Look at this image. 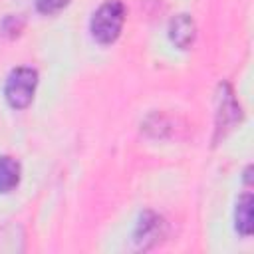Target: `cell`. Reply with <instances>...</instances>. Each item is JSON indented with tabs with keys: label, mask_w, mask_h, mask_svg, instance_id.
<instances>
[{
	"label": "cell",
	"mask_w": 254,
	"mask_h": 254,
	"mask_svg": "<svg viewBox=\"0 0 254 254\" xmlns=\"http://www.w3.org/2000/svg\"><path fill=\"white\" fill-rule=\"evenodd\" d=\"M125 16H127V8L123 0H105L91 14V20H89L91 38L101 46L113 44L121 36Z\"/></svg>",
	"instance_id": "cell-1"
},
{
	"label": "cell",
	"mask_w": 254,
	"mask_h": 254,
	"mask_svg": "<svg viewBox=\"0 0 254 254\" xmlns=\"http://www.w3.org/2000/svg\"><path fill=\"white\" fill-rule=\"evenodd\" d=\"M36 87H38V71L34 67L30 65L14 67L4 83V99L16 111L26 109L34 101Z\"/></svg>",
	"instance_id": "cell-2"
},
{
	"label": "cell",
	"mask_w": 254,
	"mask_h": 254,
	"mask_svg": "<svg viewBox=\"0 0 254 254\" xmlns=\"http://www.w3.org/2000/svg\"><path fill=\"white\" fill-rule=\"evenodd\" d=\"M218 107H216V123H214V143L224 139L230 129H234L242 121L240 103L234 97V91L228 83L218 85Z\"/></svg>",
	"instance_id": "cell-3"
},
{
	"label": "cell",
	"mask_w": 254,
	"mask_h": 254,
	"mask_svg": "<svg viewBox=\"0 0 254 254\" xmlns=\"http://www.w3.org/2000/svg\"><path fill=\"white\" fill-rule=\"evenodd\" d=\"M165 236V222L163 218L153 212V210H145L133 230V242L139 250H149L153 246H157L161 242V238Z\"/></svg>",
	"instance_id": "cell-4"
},
{
	"label": "cell",
	"mask_w": 254,
	"mask_h": 254,
	"mask_svg": "<svg viewBox=\"0 0 254 254\" xmlns=\"http://www.w3.org/2000/svg\"><path fill=\"white\" fill-rule=\"evenodd\" d=\"M196 36V26L194 20L189 14H177L169 22V40L179 48V50H189L194 42Z\"/></svg>",
	"instance_id": "cell-5"
},
{
	"label": "cell",
	"mask_w": 254,
	"mask_h": 254,
	"mask_svg": "<svg viewBox=\"0 0 254 254\" xmlns=\"http://www.w3.org/2000/svg\"><path fill=\"white\" fill-rule=\"evenodd\" d=\"M234 226L240 236L248 238L254 230V198L250 192L240 194L234 208Z\"/></svg>",
	"instance_id": "cell-6"
},
{
	"label": "cell",
	"mask_w": 254,
	"mask_h": 254,
	"mask_svg": "<svg viewBox=\"0 0 254 254\" xmlns=\"http://www.w3.org/2000/svg\"><path fill=\"white\" fill-rule=\"evenodd\" d=\"M22 179L20 163L10 155H0V194L12 192Z\"/></svg>",
	"instance_id": "cell-7"
},
{
	"label": "cell",
	"mask_w": 254,
	"mask_h": 254,
	"mask_svg": "<svg viewBox=\"0 0 254 254\" xmlns=\"http://www.w3.org/2000/svg\"><path fill=\"white\" fill-rule=\"evenodd\" d=\"M24 28H26L24 16H20V14H8L0 22V36L2 38H8V40H14V38H18L24 32Z\"/></svg>",
	"instance_id": "cell-8"
},
{
	"label": "cell",
	"mask_w": 254,
	"mask_h": 254,
	"mask_svg": "<svg viewBox=\"0 0 254 254\" xmlns=\"http://www.w3.org/2000/svg\"><path fill=\"white\" fill-rule=\"evenodd\" d=\"M71 0H36V10L44 16H56L64 8H67Z\"/></svg>",
	"instance_id": "cell-9"
}]
</instances>
